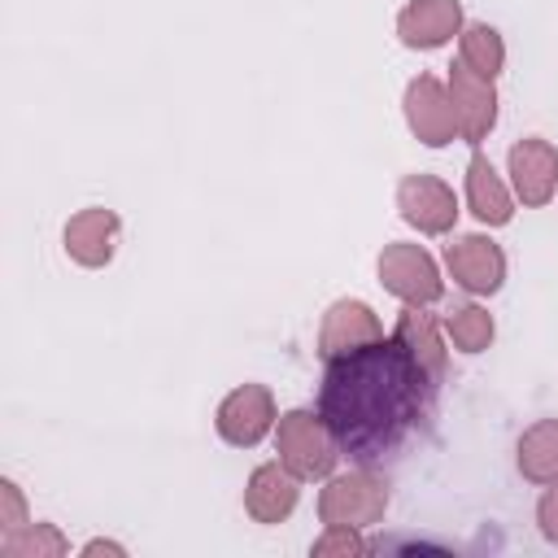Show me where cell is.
<instances>
[{"label":"cell","mask_w":558,"mask_h":558,"mask_svg":"<svg viewBox=\"0 0 558 558\" xmlns=\"http://www.w3.org/2000/svg\"><path fill=\"white\" fill-rule=\"evenodd\" d=\"M388 480L371 466H353L344 475H327L318 488V523L323 527H375L388 514Z\"/></svg>","instance_id":"obj_2"},{"label":"cell","mask_w":558,"mask_h":558,"mask_svg":"<svg viewBox=\"0 0 558 558\" xmlns=\"http://www.w3.org/2000/svg\"><path fill=\"white\" fill-rule=\"evenodd\" d=\"M22 523H31V510H26V493H22V484L17 480H0V532H13V527H22Z\"/></svg>","instance_id":"obj_22"},{"label":"cell","mask_w":558,"mask_h":558,"mask_svg":"<svg viewBox=\"0 0 558 558\" xmlns=\"http://www.w3.org/2000/svg\"><path fill=\"white\" fill-rule=\"evenodd\" d=\"M466 26L462 0H410L397 13V39L414 52H436Z\"/></svg>","instance_id":"obj_13"},{"label":"cell","mask_w":558,"mask_h":558,"mask_svg":"<svg viewBox=\"0 0 558 558\" xmlns=\"http://www.w3.org/2000/svg\"><path fill=\"white\" fill-rule=\"evenodd\" d=\"M397 214L418 235H449L458 227V196L436 174H401L397 183Z\"/></svg>","instance_id":"obj_7"},{"label":"cell","mask_w":558,"mask_h":558,"mask_svg":"<svg viewBox=\"0 0 558 558\" xmlns=\"http://www.w3.org/2000/svg\"><path fill=\"white\" fill-rule=\"evenodd\" d=\"M118 235H122V218H118L113 209H105V205H87V209H78V214L65 222L61 248H65V257H70L74 266L100 270V266L113 262Z\"/></svg>","instance_id":"obj_11"},{"label":"cell","mask_w":558,"mask_h":558,"mask_svg":"<svg viewBox=\"0 0 558 558\" xmlns=\"http://www.w3.org/2000/svg\"><path fill=\"white\" fill-rule=\"evenodd\" d=\"M275 453L301 484L336 475L340 462V445L318 410H283L275 423Z\"/></svg>","instance_id":"obj_3"},{"label":"cell","mask_w":558,"mask_h":558,"mask_svg":"<svg viewBox=\"0 0 558 558\" xmlns=\"http://www.w3.org/2000/svg\"><path fill=\"white\" fill-rule=\"evenodd\" d=\"M445 270L453 275V283L471 296H493L506 283V253L493 235L471 231V235H453L445 244Z\"/></svg>","instance_id":"obj_8"},{"label":"cell","mask_w":558,"mask_h":558,"mask_svg":"<svg viewBox=\"0 0 558 558\" xmlns=\"http://www.w3.org/2000/svg\"><path fill=\"white\" fill-rule=\"evenodd\" d=\"M78 554H83V558H100V554H109V558H126V545H122V541H109V536H92Z\"/></svg>","instance_id":"obj_24"},{"label":"cell","mask_w":558,"mask_h":558,"mask_svg":"<svg viewBox=\"0 0 558 558\" xmlns=\"http://www.w3.org/2000/svg\"><path fill=\"white\" fill-rule=\"evenodd\" d=\"M314 558H357L366 554V541L357 527H323V536L310 545Z\"/></svg>","instance_id":"obj_21"},{"label":"cell","mask_w":558,"mask_h":558,"mask_svg":"<svg viewBox=\"0 0 558 558\" xmlns=\"http://www.w3.org/2000/svg\"><path fill=\"white\" fill-rule=\"evenodd\" d=\"M401 113H405L410 135H414L418 144H427V148H445V144L458 140L449 87H445V78H436V74H414V78L405 83Z\"/></svg>","instance_id":"obj_6"},{"label":"cell","mask_w":558,"mask_h":558,"mask_svg":"<svg viewBox=\"0 0 558 558\" xmlns=\"http://www.w3.org/2000/svg\"><path fill=\"white\" fill-rule=\"evenodd\" d=\"M275 423L279 410L266 384H235L214 410V432L231 449H257L266 436H275Z\"/></svg>","instance_id":"obj_5"},{"label":"cell","mask_w":558,"mask_h":558,"mask_svg":"<svg viewBox=\"0 0 558 558\" xmlns=\"http://www.w3.org/2000/svg\"><path fill=\"white\" fill-rule=\"evenodd\" d=\"M392 340L418 362V371L427 379L440 384L445 362H449V336H445V323H436V314H427V305H405L392 323Z\"/></svg>","instance_id":"obj_14"},{"label":"cell","mask_w":558,"mask_h":558,"mask_svg":"<svg viewBox=\"0 0 558 558\" xmlns=\"http://www.w3.org/2000/svg\"><path fill=\"white\" fill-rule=\"evenodd\" d=\"M462 196H466V209L475 214L480 227H506L514 218V192H510V179L497 174V166L475 148L471 161H466V179H462Z\"/></svg>","instance_id":"obj_16"},{"label":"cell","mask_w":558,"mask_h":558,"mask_svg":"<svg viewBox=\"0 0 558 558\" xmlns=\"http://www.w3.org/2000/svg\"><path fill=\"white\" fill-rule=\"evenodd\" d=\"M445 87H449L458 140H466L471 148H480V144L493 135V126H497V87H493V78H484V74H475V70H466V65L458 61V65L449 70Z\"/></svg>","instance_id":"obj_10"},{"label":"cell","mask_w":558,"mask_h":558,"mask_svg":"<svg viewBox=\"0 0 558 558\" xmlns=\"http://www.w3.org/2000/svg\"><path fill=\"white\" fill-rule=\"evenodd\" d=\"M375 275L384 283V292L397 296L401 305H436L445 296V279H440L436 257L410 240L384 244L375 257Z\"/></svg>","instance_id":"obj_4"},{"label":"cell","mask_w":558,"mask_h":558,"mask_svg":"<svg viewBox=\"0 0 558 558\" xmlns=\"http://www.w3.org/2000/svg\"><path fill=\"white\" fill-rule=\"evenodd\" d=\"M506 174H510L514 201L527 205V209H541L558 192V148L541 135L514 140L510 153H506Z\"/></svg>","instance_id":"obj_9"},{"label":"cell","mask_w":558,"mask_h":558,"mask_svg":"<svg viewBox=\"0 0 558 558\" xmlns=\"http://www.w3.org/2000/svg\"><path fill=\"white\" fill-rule=\"evenodd\" d=\"M432 388L436 379H427L418 362L392 336H384L323 362L318 414L331 427L340 453L371 466L418 427Z\"/></svg>","instance_id":"obj_1"},{"label":"cell","mask_w":558,"mask_h":558,"mask_svg":"<svg viewBox=\"0 0 558 558\" xmlns=\"http://www.w3.org/2000/svg\"><path fill=\"white\" fill-rule=\"evenodd\" d=\"M536 527H541V536H545L549 545H558V480L545 484V493H541V501H536Z\"/></svg>","instance_id":"obj_23"},{"label":"cell","mask_w":558,"mask_h":558,"mask_svg":"<svg viewBox=\"0 0 558 558\" xmlns=\"http://www.w3.org/2000/svg\"><path fill=\"white\" fill-rule=\"evenodd\" d=\"M371 340H384V323L366 301L340 296V301L327 305V314L318 323V357L323 362L344 357V353H353V349H362Z\"/></svg>","instance_id":"obj_12"},{"label":"cell","mask_w":558,"mask_h":558,"mask_svg":"<svg viewBox=\"0 0 558 558\" xmlns=\"http://www.w3.org/2000/svg\"><path fill=\"white\" fill-rule=\"evenodd\" d=\"M458 61L484 78H497L506 70V39L488 22H466L458 35Z\"/></svg>","instance_id":"obj_18"},{"label":"cell","mask_w":558,"mask_h":558,"mask_svg":"<svg viewBox=\"0 0 558 558\" xmlns=\"http://www.w3.org/2000/svg\"><path fill=\"white\" fill-rule=\"evenodd\" d=\"M301 501V480L275 458V462H262L253 466L248 484H244V510L253 523H283Z\"/></svg>","instance_id":"obj_15"},{"label":"cell","mask_w":558,"mask_h":558,"mask_svg":"<svg viewBox=\"0 0 558 558\" xmlns=\"http://www.w3.org/2000/svg\"><path fill=\"white\" fill-rule=\"evenodd\" d=\"M70 541L57 523H22L13 532H0V558H65Z\"/></svg>","instance_id":"obj_19"},{"label":"cell","mask_w":558,"mask_h":558,"mask_svg":"<svg viewBox=\"0 0 558 558\" xmlns=\"http://www.w3.org/2000/svg\"><path fill=\"white\" fill-rule=\"evenodd\" d=\"M514 466L527 484H541V488L558 480V418H541L519 436Z\"/></svg>","instance_id":"obj_17"},{"label":"cell","mask_w":558,"mask_h":558,"mask_svg":"<svg viewBox=\"0 0 558 558\" xmlns=\"http://www.w3.org/2000/svg\"><path fill=\"white\" fill-rule=\"evenodd\" d=\"M445 336H449V344L458 353H484L493 344V336H497V323H493V314L484 305L466 301V305H453L445 314Z\"/></svg>","instance_id":"obj_20"}]
</instances>
